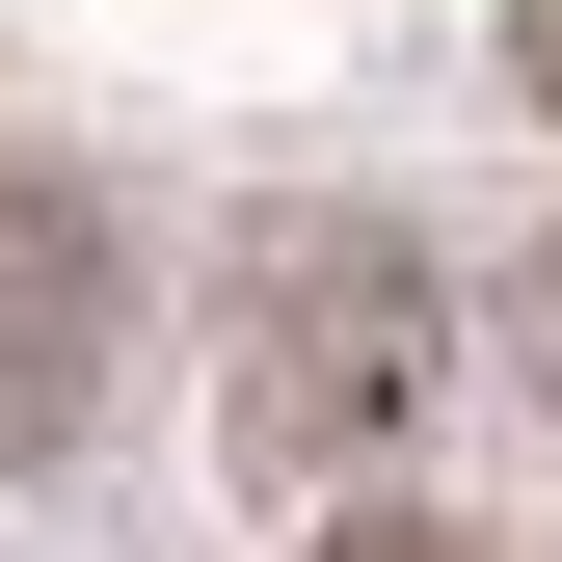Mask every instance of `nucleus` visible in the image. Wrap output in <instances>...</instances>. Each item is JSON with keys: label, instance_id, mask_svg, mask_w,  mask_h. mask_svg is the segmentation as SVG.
<instances>
[{"label": "nucleus", "instance_id": "nucleus-3", "mask_svg": "<svg viewBox=\"0 0 562 562\" xmlns=\"http://www.w3.org/2000/svg\"><path fill=\"white\" fill-rule=\"evenodd\" d=\"M322 562H482V536H402V509H375V536H322Z\"/></svg>", "mask_w": 562, "mask_h": 562}, {"label": "nucleus", "instance_id": "nucleus-2", "mask_svg": "<svg viewBox=\"0 0 562 562\" xmlns=\"http://www.w3.org/2000/svg\"><path fill=\"white\" fill-rule=\"evenodd\" d=\"M108 375V215L81 188H0V456H54Z\"/></svg>", "mask_w": 562, "mask_h": 562}, {"label": "nucleus", "instance_id": "nucleus-4", "mask_svg": "<svg viewBox=\"0 0 562 562\" xmlns=\"http://www.w3.org/2000/svg\"><path fill=\"white\" fill-rule=\"evenodd\" d=\"M509 54H536V108H562V0H509Z\"/></svg>", "mask_w": 562, "mask_h": 562}, {"label": "nucleus", "instance_id": "nucleus-1", "mask_svg": "<svg viewBox=\"0 0 562 562\" xmlns=\"http://www.w3.org/2000/svg\"><path fill=\"white\" fill-rule=\"evenodd\" d=\"M429 375V295H402V241H295L241 322V456H375V402Z\"/></svg>", "mask_w": 562, "mask_h": 562}]
</instances>
